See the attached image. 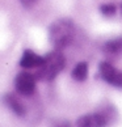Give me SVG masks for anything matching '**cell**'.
Returning <instances> with one entry per match:
<instances>
[{"mask_svg": "<svg viewBox=\"0 0 122 127\" xmlns=\"http://www.w3.org/2000/svg\"><path fill=\"white\" fill-rule=\"evenodd\" d=\"M75 34L74 22L70 18H59L53 22L49 29V38L55 50H62L71 43Z\"/></svg>", "mask_w": 122, "mask_h": 127, "instance_id": "6da1fadb", "label": "cell"}, {"mask_svg": "<svg viewBox=\"0 0 122 127\" xmlns=\"http://www.w3.org/2000/svg\"><path fill=\"white\" fill-rule=\"evenodd\" d=\"M4 103L11 109L13 113H15L16 115L18 117H24L25 115V106L22 105V102L18 100V98L15 96V95H12V93H8V95L4 96Z\"/></svg>", "mask_w": 122, "mask_h": 127, "instance_id": "52a82bcc", "label": "cell"}, {"mask_svg": "<svg viewBox=\"0 0 122 127\" xmlns=\"http://www.w3.org/2000/svg\"><path fill=\"white\" fill-rule=\"evenodd\" d=\"M37 77L29 72H20L15 79V88L22 96H32L36 92Z\"/></svg>", "mask_w": 122, "mask_h": 127, "instance_id": "277c9868", "label": "cell"}, {"mask_svg": "<svg viewBox=\"0 0 122 127\" xmlns=\"http://www.w3.org/2000/svg\"><path fill=\"white\" fill-rule=\"evenodd\" d=\"M98 73L102 80L114 87L122 88V72L118 71L113 64L109 62H101L98 64Z\"/></svg>", "mask_w": 122, "mask_h": 127, "instance_id": "3957f363", "label": "cell"}, {"mask_svg": "<svg viewBox=\"0 0 122 127\" xmlns=\"http://www.w3.org/2000/svg\"><path fill=\"white\" fill-rule=\"evenodd\" d=\"M20 1H21V4H22L24 7H28V8H29V7H32L33 4L37 1V0H20Z\"/></svg>", "mask_w": 122, "mask_h": 127, "instance_id": "8fae6325", "label": "cell"}, {"mask_svg": "<svg viewBox=\"0 0 122 127\" xmlns=\"http://www.w3.org/2000/svg\"><path fill=\"white\" fill-rule=\"evenodd\" d=\"M66 60L59 50H54L43 56V63L38 67L36 77L43 81H50L57 77V75L62 72L64 68Z\"/></svg>", "mask_w": 122, "mask_h": 127, "instance_id": "7a4b0ae2", "label": "cell"}, {"mask_svg": "<svg viewBox=\"0 0 122 127\" xmlns=\"http://www.w3.org/2000/svg\"><path fill=\"white\" fill-rule=\"evenodd\" d=\"M116 11H117V8H116L114 4H102V5L100 7V12L106 17L113 16L116 13Z\"/></svg>", "mask_w": 122, "mask_h": 127, "instance_id": "30bf717a", "label": "cell"}, {"mask_svg": "<svg viewBox=\"0 0 122 127\" xmlns=\"http://www.w3.org/2000/svg\"><path fill=\"white\" fill-rule=\"evenodd\" d=\"M88 77V64L85 62H80L72 69V79L76 81H84Z\"/></svg>", "mask_w": 122, "mask_h": 127, "instance_id": "9c48e42d", "label": "cell"}, {"mask_svg": "<svg viewBox=\"0 0 122 127\" xmlns=\"http://www.w3.org/2000/svg\"><path fill=\"white\" fill-rule=\"evenodd\" d=\"M43 63V56L37 55L34 51L32 50H25L24 54L21 56L20 65L22 68H38L40 65Z\"/></svg>", "mask_w": 122, "mask_h": 127, "instance_id": "8992f818", "label": "cell"}, {"mask_svg": "<svg viewBox=\"0 0 122 127\" xmlns=\"http://www.w3.org/2000/svg\"><path fill=\"white\" fill-rule=\"evenodd\" d=\"M108 125V115L105 113H92L80 117L76 122L78 127H105Z\"/></svg>", "mask_w": 122, "mask_h": 127, "instance_id": "5b68a950", "label": "cell"}, {"mask_svg": "<svg viewBox=\"0 0 122 127\" xmlns=\"http://www.w3.org/2000/svg\"><path fill=\"white\" fill-rule=\"evenodd\" d=\"M104 53L106 55H118L122 53V38L108 41L104 45Z\"/></svg>", "mask_w": 122, "mask_h": 127, "instance_id": "ba28073f", "label": "cell"}]
</instances>
